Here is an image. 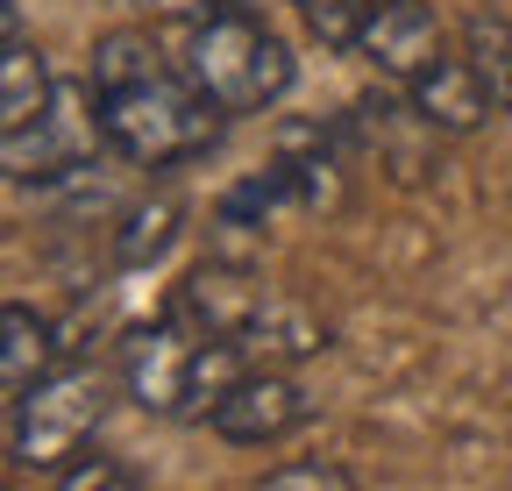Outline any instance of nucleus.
Instances as JSON below:
<instances>
[{
	"instance_id": "nucleus-14",
	"label": "nucleus",
	"mask_w": 512,
	"mask_h": 491,
	"mask_svg": "<svg viewBox=\"0 0 512 491\" xmlns=\"http://www.w3.org/2000/svg\"><path fill=\"white\" fill-rule=\"evenodd\" d=\"M463 57H470V72L484 79L491 107L512 114V22L491 15V8H477V15L463 22Z\"/></svg>"
},
{
	"instance_id": "nucleus-17",
	"label": "nucleus",
	"mask_w": 512,
	"mask_h": 491,
	"mask_svg": "<svg viewBox=\"0 0 512 491\" xmlns=\"http://www.w3.org/2000/svg\"><path fill=\"white\" fill-rule=\"evenodd\" d=\"M377 0H306V22L328 50H363V22Z\"/></svg>"
},
{
	"instance_id": "nucleus-8",
	"label": "nucleus",
	"mask_w": 512,
	"mask_h": 491,
	"mask_svg": "<svg viewBox=\"0 0 512 491\" xmlns=\"http://www.w3.org/2000/svg\"><path fill=\"white\" fill-rule=\"evenodd\" d=\"M363 57L392 86H413L420 72H434L448 57V36H441L427 0H377L370 22H363Z\"/></svg>"
},
{
	"instance_id": "nucleus-4",
	"label": "nucleus",
	"mask_w": 512,
	"mask_h": 491,
	"mask_svg": "<svg viewBox=\"0 0 512 491\" xmlns=\"http://www.w3.org/2000/svg\"><path fill=\"white\" fill-rule=\"evenodd\" d=\"M100 143H107L100 100H86L79 86H57V100L43 107V121L15 129L8 143H0V157H8V178H15V186H50V178L93 171V150H100Z\"/></svg>"
},
{
	"instance_id": "nucleus-19",
	"label": "nucleus",
	"mask_w": 512,
	"mask_h": 491,
	"mask_svg": "<svg viewBox=\"0 0 512 491\" xmlns=\"http://www.w3.org/2000/svg\"><path fill=\"white\" fill-rule=\"evenodd\" d=\"M256 491H363V484L342 463H320L313 456V463H278L271 477H256Z\"/></svg>"
},
{
	"instance_id": "nucleus-10",
	"label": "nucleus",
	"mask_w": 512,
	"mask_h": 491,
	"mask_svg": "<svg viewBox=\"0 0 512 491\" xmlns=\"http://www.w3.org/2000/svg\"><path fill=\"white\" fill-rule=\"evenodd\" d=\"M0 129H29V121H43V107L57 100V79H50V65H43V50L29 43V29H22V8L15 0H0Z\"/></svg>"
},
{
	"instance_id": "nucleus-3",
	"label": "nucleus",
	"mask_w": 512,
	"mask_h": 491,
	"mask_svg": "<svg viewBox=\"0 0 512 491\" xmlns=\"http://www.w3.org/2000/svg\"><path fill=\"white\" fill-rule=\"evenodd\" d=\"M107 406H114V378L100 363H57L36 392L8 399V463L15 470H64L72 456H86Z\"/></svg>"
},
{
	"instance_id": "nucleus-7",
	"label": "nucleus",
	"mask_w": 512,
	"mask_h": 491,
	"mask_svg": "<svg viewBox=\"0 0 512 491\" xmlns=\"http://www.w3.org/2000/svg\"><path fill=\"white\" fill-rule=\"evenodd\" d=\"M313 420V399H306V385L292 378V371H249L214 413H207V427L221 442H242V449H264V442H285L292 427H306Z\"/></svg>"
},
{
	"instance_id": "nucleus-5",
	"label": "nucleus",
	"mask_w": 512,
	"mask_h": 491,
	"mask_svg": "<svg viewBox=\"0 0 512 491\" xmlns=\"http://www.w3.org/2000/svg\"><path fill=\"white\" fill-rule=\"evenodd\" d=\"M278 292L256 278L249 264H228V257H207V264H192L171 299H164V321H178L192 342H242L256 321H264V306Z\"/></svg>"
},
{
	"instance_id": "nucleus-9",
	"label": "nucleus",
	"mask_w": 512,
	"mask_h": 491,
	"mask_svg": "<svg viewBox=\"0 0 512 491\" xmlns=\"http://www.w3.org/2000/svg\"><path fill=\"white\" fill-rule=\"evenodd\" d=\"M349 136H363V143L384 157V171L406 178V186L434 171V150H441V129L413 107V93H406V86H399V93H370V100H356Z\"/></svg>"
},
{
	"instance_id": "nucleus-12",
	"label": "nucleus",
	"mask_w": 512,
	"mask_h": 491,
	"mask_svg": "<svg viewBox=\"0 0 512 491\" xmlns=\"http://www.w3.org/2000/svg\"><path fill=\"white\" fill-rule=\"evenodd\" d=\"M235 349L256 363V371H292L299 356H320V349H328V328H320L299 299H271V306H264V321H256Z\"/></svg>"
},
{
	"instance_id": "nucleus-11",
	"label": "nucleus",
	"mask_w": 512,
	"mask_h": 491,
	"mask_svg": "<svg viewBox=\"0 0 512 491\" xmlns=\"http://www.w3.org/2000/svg\"><path fill=\"white\" fill-rule=\"evenodd\" d=\"M406 93H413V107L434 121L441 136H470V129H484V121L498 114L491 93H484V79L470 72V57H441V65L420 72Z\"/></svg>"
},
{
	"instance_id": "nucleus-13",
	"label": "nucleus",
	"mask_w": 512,
	"mask_h": 491,
	"mask_svg": "<svg viewBox=\"0 0 512 491\" xmlns=\"http://www.w3.org/2000/svg\"><path fill=\"white\" fill-rule=\"evenodd\" d=\"M57 371V328L36 314L29 299H8V342H0V392L22 399Z\"/></svg>"
},
{
	"instance_id": "nucleus-18",
	"label": "nucleus",
	"mask_w": 512,
	"mask_h": 491,
	"mask_svg": "<svg viewBox=\"0 0 512 491\" xmlns=\"http://www.w3.org/2000/svg\"><path fill=\"white\" fill-rule=\"evenodd\" d=\"M57 491H143V477L107 449H86V456H72L57 470Z\"/></svg>"
},
{
	"instance_id": "nucleus-2",
	"label": "nucleus",
	"mask_w": 512,
	"mask_h": 491,
	"mask_svg": "<svg viewBox=\"0 0 512 491\" xmlns=\"http://www.w3.org/2000/svg\"><path fill=\"white\" fill-rule=\"evenodd\" d=\"M93 100H100L107 150L128 157V164H143V171L207 157L214 136H221V107L192 93L185 72H157L143 86H114V93H93Z\"/></svg>"
},
{
	"instance_id": "nucleus-15",
	"label": "nucleus",
	"mask_w": 512,
	"mask_h": 491,
	"mask_svg": "<svg viewBox=\"0 0 512 491\" xmlns=\"http://www.w3.org/2000/svg\"><path fill=\"white\" fill-rule=\"evenodd\" d=\"M157 72H171V65H164V50H157L143 29H114V36L93 43L86 86H93V93H114V86H143V79H157Z\"/></svg>"
},
{
	"instance_id": "nucleus-16",
	"label": "nucleus",
	"mask_w": 512,
	"mask_h": 491,
	"mask_svg": "<svg viewBox=\"0 0 512 491\" xmlns=\"http://www.w3.org/2000/svg\"><path fill=\"white\" fill-rule=\"evenodd\" d=\"M171 242H178V200H136L121 214V228H114V264L143 271V264H157L171 250Z\"/></svg>"
},
{
	"instance_id": "nucleus-1",
	"label": "nucleus",
	"mask_w": 512,
	"mask_h": 491,
	"mask_svg": "<svg viewBox=\"0 0 512 491\" xmlns=\"http://www.w3.org/2000/svg\"><path fill=\"white\" fill-rule=\"evenodd\" d=\"M178 72L221 114H264L292 86V50H285L278 29H264L249 15V0H214V15L185 36Z\"/></svg>"
},
{
	"instance_id": "nucleus-6",
	"label": "nucleus",
	"mask_w": 512,
	"mask_h": 491,
	"mask_svg": "<svg viewBox=\"0 0 512 491\" xmlns=\"http://www.w3.org/2000/svg\"><path fill=\"white\" fill-rule=\"evenodd\" d=\"M121 392L143 413L164 420H192V385H200V342H192L178 321H150L121 342Z\"/></svg>"
},
{
	"instance_id": "nucleus-20",
	"label": "nucleus",
	"mask_w": 512,
	"mask_h": 491,
	"mask_svg": "<svg viewBox=\"0 0 512 491\" xmlns=\"http://www.w3.org/2000/svg\"><path fill=\"white\" fill-rule=\"evenodd\" d=\"M128 8H143V15H185V8H200V0H128Z\"/></svg>"
}]
</instances>
